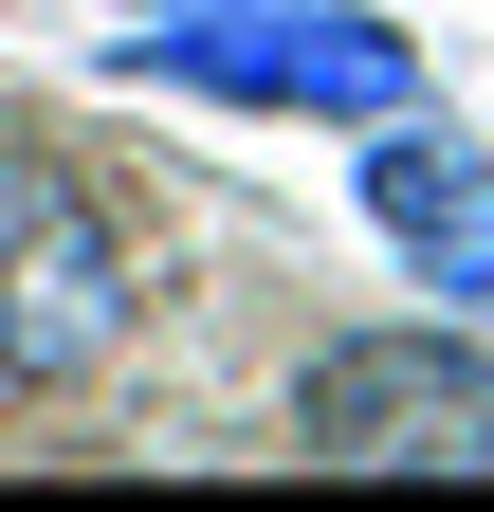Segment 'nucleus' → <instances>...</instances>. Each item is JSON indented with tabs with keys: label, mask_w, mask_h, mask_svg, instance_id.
I'll list each match as a JSON object with an SVG mask.
<instances>
[{
	"label": "nucleus",
	"mask_w": 494,
	"mask_h": 512,
	"mask_svg": "<svg viewBox=\"0 0 494 512\" xmlns=\"http://www.w3.org/2000/svg\"><path fill=\"white\" fill-rule=\"evenodd\" d=\"M92 74L183 92V110H257V128H366L421 92V37L385 0H220V19H110Z\"/></svg>",
	"instance_id": "1"
},
{
	"label": "nucleus",
	"mask_w": 494,
	"mask_h": 512,
	"mask_svg": "<svg viewBox=\"0 0 494 512\" xmlns=\"http://www.w3.org/2000/svg\"><path fill=\"white\" fill-rule=\"evenodd\" d=\"M293 458L312 476H494V330L385 311L293 366Z\"/></svg>",
	"instance_id": "2"
},
{
	"label": "nucleus",
	"mask_w": 494,
	"mask_h": 512,
	"mask_svg": "<svg viewBox=\"0 0 494 512\" xmlns=\"http://www.w3.org/2000/svg\"><path fill=\"white\" fill-rule=\"evenodd\" d=\"M147 330V256L55 147H0V403H74Z\"/></svg>",
	"instance_id": "3"
},
{
	"label": "nucleus",
	"mask_w": 494,
	"mask_h": 512,
	"mask_svg": "<svg viewBox=\"0 0 494 512\" xmlns=\"http://www.w3.org/2000/svg\"><path fill=\"white\" fill-rule=\"evenodd\" d=\"M348 183H366V238L421 275V311L494 330V147H476V128L440 92H403V110L348 128Z\"/></svg>",
	"instance_id": "4"
},
{
	"label": "nucleus",
	"mask_w": 494,
	"mask_h": 512,
	"mask_svg": "<svg viewBox=\"0 0 494 512\" xmlns=\"http://www.w3.org/2000/svg\"><path fill=\"white\" fill-rule=\"evenodd\" d=\"M129 19H220V0H129Z\"/></svg>",
	"instance_id": "5"
}]
</instances>
